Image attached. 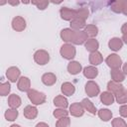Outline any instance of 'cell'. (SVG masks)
<instances>
[{
	"label": "cell",
	"instance_id": "6da1fadb",
	"mask_svg": "<svg viewBox=\"0 0 127 127\" xmlns=\"http://www.w3.org/2000/svg\"><path fill=\"white\" fill-rule=\"evenodd\" d=\"M61 14H62V18L63 19H65V20H69L73 17H75L76 15V12L73 11V10H70V9H67L66 7L63 8L61 10Z\"/></svg>",
	"mask_w": 127,
	"mask_h": 127
},
{
	"label": "cell",
	"instance_id": "7a4b0ae2",
	"mask_svg": "<svg viewBox=\"0 0 127 127\" xmlns=\"http://www.w3.org/2000/svg\"><path fill=\"white\" fill-rule=\"evenodd\" d=\"M67 49V46H64L63 47V50H62V54H63V57L66 58V59H71L74 55V50L72 49V47H69L68 46V50L66 51Z\"/></svg>",
	"mask_w": 127,
	"mask_h": 127
},
{
	"label": "cell",
	"instance_id": "3957f363",
	"mask_svg": "<svg viewBox=\"0 0 127 127\" xmlns=\"http://www.w3.org/2000/svg\"><path fill=\"white\" fill-rule=\"evenodd\" d=\"M18 26H21V28L22 29H24L25 28V20H23L21 17H17V18H15L14 20H13V28L15 29V30H18L19 29V27Z\"/></svg>",
	"mask_w": 127,
	"mask_h": 127
},
{
	"label": "cell",
	"instance_id": "277c9868",
	"mask_svg": "<svg viewBox=\"0 0 127 127\" xmlns=\"http://www.w3.org/2000/svg\"><path fill=\"white\" fill-rule=\"evenodd\" d=\"M91 85H92V87H90L89 83L86 84V92L89 93V96H94L98 92V87H97V84H95L93 82H91Z\"/></svg>",
	"mask_w": 127,
	"mask_h": 127
},
{
	"label": "cell",
	"instance_id": "5b68a950",
	"mask_svg": "<svg viewBox=\"0 0 127 127\" xmlns=\"http://www.w3.org/2000/svg\"><path fill=\"white\" fill-rule=\"evenodd\" d=\"M113 63L111 65L112 66H120V63H121V61H120V59H118L117 57H116V55H111V57H109L108 59H107V63L108 64H110V63Z\"/></svg>",
	"mask_w": 127,
	"mask_h": 127
},
{
	"label": "cell",
	"instance_id": "8992f818",
	"mask_svg": "<svg viewBox=\"0 0 127 127\" xmlns=\"http://www.w3.org/2000/svg\"><path fill=\"white\" fill-rule=\"evenodd\" d=\"M109 46H110V49L116 51V50H119L121 48L122 44H121V42H120L119 39H112L110 41V43H109Z\"/></svg>",
	"mask_w": 127,
	"mask_h": 127
},
{
	"label": "cell",
	"instance_id": "52a82bcc",
	"mask_svg": "<svg viewBox=\"0 0 127 127\" xmlns=\"http://www.w3.org/2000/svg\"><path fill=\"white\" fill-rule=\"evenodd\" d=\"M68 70L70 73H77L80 70V64L78 63H70V64L68 65Z\"/></svg>",
	"mask_w": 127,
	"mask_h": 127
},
{
	"label": "cell",
	"instance_id": "ba28073f",
	"mask_svg": "<svg viewBox=\"0 0 127 127\" xmlns=\"http://www.w3.org/2000/svg\"><path fill=\"white\" fill-rule=\"evenodd\" d=\"M43 81H44V83H46V84H53L55 81H56V77L52 74V73H49V74H45L44 76H43Z\"/></svg>",
	"mask_w": 127,
	"mask_h": 127
},
{
	"label": "cell",
	"instance_id": "9c48e42d",
	"mask_svg": "<svg viewBox=\"0 0 127 127\" xmlns=\"http://www.w3.org/2000/svg\"><path fill=\"white\" fill-rule=\"evenodd\" d=\"M101 100L104 102V104H107V105L111 104L112 101H113L112 94H109V93H107V92L102 93V95H101Z\"/></svg>",
	"mask_w": 127,
	"mask_h": 127
},
{
	"label": "cell",
	"instance_id": "30bf717a",
	"mask_svg": "<svg viewBox=\"0 0 127 127\" xmlns=\"http://www.w3.org/2000/svg\"><path fill=\"white\" fill-rule=\"evenodd\" d=\"M97 74V69L93 67H85L84 68V75L88 77H94Z\"/></svg>",
	"mask_w": 127,
	"mask_h": 127
},
{
	"label": "cell",
	"instance_id": "8fae6325",
	"mask_svg": "<svg viewBox=\"0 0 127 127\" xmlns=\"http://www.w3.org/2000/svg\"><path fill=\"white\" fill-rule=\"evenodd\" d=\"M63 91L65 92L66 94H70V93H72L74 91V88H73V86L71 84L64 83V84H63Z\"/></svg>",
	"mask_w": 127,
	"mask_h": 127
},
{
	"label": "cell",
	"instance_id": "7c38bea8",
	"mask_svg": "<svg viewBox=\"0 0 127 127\" xmlns=\"http://www.w3.org/2000/svg\"><path fill=\"white\" fill-rule=\"evenodd\" d=\"M10 105H11V106H14V107L19 106V105H20V99H19V97L15 96V95L13 94V96L10 98Z\"/></svg>",
	"mask_w": 127,
	"mask_h": 127
},
{
	"label": "cell",
	"instance_id": "4fadbf2b",
	"mask_svg": "<svg viewBox=\"0 0 127 127\" xmlns=\"http://www.w3.org/2000/svg\"><path fill=\"white\" fill-rule=\"evenodd\" d=\"M55 104L60 105V106H64V107H65V106L67 105L66 100H65L64 98H62V97H57V98H55Z\"/></svg>",
	"mask_w": 127,
	"mask_h": 127
},
{
	"label": "cell",
	"instance_id": "5bb4252c",
	"mask_svg": "<svg viewBox=\"0 0 127 127\" xmlns=\"http://www.w3.org/2000/svg\"><path fill=\"white\" fill-rule=\"evenodd\" d=\"M82 103H83V105L87 108V109H89L90 110V112L91 113H95V109L93 108V106H92V104H91V102L89 101V100H87V99H84L83 101H82Z\"/></svg>",
	"mask_w": 127,
	"mask_h": 127
},
{
	"label": "cell",
	"instance_id": "9a60e30c",
	"mask_svg": "<svg viewBox=\"0 0 127 127\" xmlns=\"http://www.w3.org/2000/svg\"><path fill=\"white\" fill-rule=\"evenodd\" d=\"M108 111H109V110H100L99 115H100V117L102 118V120H105V121H107V120H108L109 116L111 115V114H110V112H108Z\"/></svg>",
	"mask_w": 127,
	"mask_h": 127
},
{
	"label": "cell",
	"instance_id": "2e32d148",
	"mask_svg": "<svg viewBox=\"0 0 127 127\" xmlns=\"http://www.w3.org/2000/svg\"><path fill=\"white\" fill-rule=\"evenodd\" d=\"M97 46H98V44H97V42H95L94 40L90 43V42H88L87 44H86V49H88V50H93V49H96L97 48Z\"/></svg>",
	"mask_w": 127,
	"mask_h": 127
},
{
	"label": "cell",
	"instance_id": "e0dca14e",
	"mask_svg": "<svg viewBox=\"0 0 127 127\" xmlns=\"http://www.w3.org/2000/svg\"><path fill=\"white\" fill-rule=\"evenodd\" d=\"M9 112H7L6 113V117H7V119L8 120H14V118L15 117H17V115H18V113H17V111H14L13 113H11L10 111L11 110H8Z\"/></svg>",
	"mask_w": 127,
	"mask_h": 127
},
{
	"label": "cell",
	"instance_id": "ac0fdd59",
	"mask_svg": "<svg viewBox=\"0 0 127 127\" xmlns=\"http://www.w3.org/2000/svg\"><path fill=\"white\" fill-rule=\"evenodd\" d=\"M34 4H36L37 6H38V8L39 9H45L46 8V6L48 5V2L47 1H42V2H33Z\"/></svg>",
	"mask_w": 127,
	"mask_h": 127
},
{
	"label": "cell",
	"instance_id": "d6986e66",
	"mask_svg": "<svg viewBox=\"0 0 127 127\" xmlns=\"http://www.w3.org/2000/svg\"><path fill=\"white\" fill-rule=\"evenodd\" d=\"M121 114L124 116H127V106H122L121 107Z\"/></svg>",
	"mask_w": 127,
	"mask_h": 127
},
{
	"label": "cell",
	"instance_id": "ffe728a7",
	"mask_svg": "<svg viewBox=\"0 0 127 127\" xmlns=\"http://www.w3.org/2000/svg\"><path fill=\"white\" fill-rule=\"evenodd\" d=\"M37 127H38V126H37ZM44 127H49V126H47V125H46V124H45V126H44Z\"/></svg>",
	"mask_w": 127,
	"mask_h": 127
}]
</instances>
